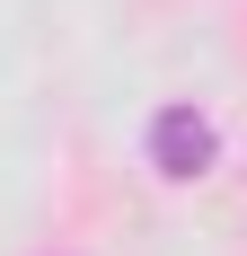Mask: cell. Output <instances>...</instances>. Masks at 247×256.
<instances>
[{
  "label": "cell",
  "instance_id": "6da1fadb",
  "mask_svg": "<svg viewBox=\"0 0 247 256\" xmlns=\"http://www.w3.org/2000/svg\"><path fill=\"white\" fill-rule=\"evenodd\" d=\"M212 150H221V142H212V124H203L194 106H159V115H150V168H159V177L194 186L203 168H212Z\"/></svg>",
  "mask_w": 247,
  "mask_h": 256
}]
</instances>
